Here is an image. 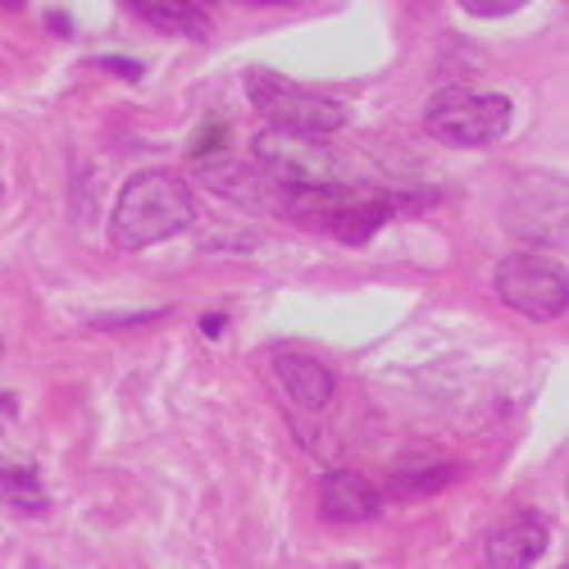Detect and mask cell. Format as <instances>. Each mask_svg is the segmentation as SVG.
Instances as JSON below:
<instances>
[{"mask_svg": "<svg viewBox=\"0 0 569 569\" xmlns=\"http://www.w3.org/2000/svg\"><path fill=\"white\" fill-rule=\"evenodd\" d=\"M197 223V197L169 169H141L123 182V197L110 219V237L119 251L156 247L164 237H178Z\"/></svg>", "mask_w": 569, "mask_h": 569, "instance_id": "1", "label": "cell"}, {"mask_svg": "<svg viewBox=\"0 0 569 569\" xmlns=\"http://www.w3.org/2000/svg\"><path fill=\"white\" fill-rule=\"evenodd\" d=\"M392 192H373V187H351V182H328V187H297V192H278V214L310 232H328L347 247H360L397 214Z\"/></svg>", "mask_w": 569, "mask_h": 569, "instance_id": "2", "label": "cell"}, {"mask_svg": "<svg viewBox=\"0 0 569 569\" xmlns=\"http://www.w3.org/2000/svg\"><path fill=\"white\" fill-rule=\"evenodd\" d=\"M247 97L251 106L278 128V132H297V137H328L347 123V106L319 91L297 87L292 78H282L273 69H251L247 73Z\"/></svg>", "mask_w": 569, "mask_h": 569, "instance_id": "3", "label": "cell"}, {"mask_svg": "<svg viewBox=\"0 0 569 569\" xmlns=\"http://www.w3.org/2000/svg\"><path fill=\"white\" fill-rule=\"evenodd\" d=\"M423 128L442 147H492L510 128V101L497 91H465V87H447L423 110Z\"/></svg>", "mask_w": 569, "mask_h": 569, "instance_id": "4", "label": "cell"}, {"mask_svg": "<svg viewBox=\"0 0 569 569\" xmlns=\"http://www.w3.org/2000/svg\"><path fill=\"white\" fill-rule=\"evenodd\" d=\"M497 297L529 319H560L569 306V273L560 260L519 251L497 264Z\"/></svg>", "mask_w": 569, "mask_h": 569, "instance_id": "5", "label": "cell"}, {"mask_svg": "<svg viewBox=\"0 0 569 569\" xmlns=\"http://www.w3.org/2000/svg\"><path fill=\"white\" fill-rule=\"evenodd\" d=\"M256 169L278 187V192H297V187H328L342 182L338 178V156L319 147L315 137H297V132H260L256 137Z\"/></svg>", "mask_w": 569, "mask_h": 569, "instance_id": "6", "label": "cell"}, {"mask_svg": "<svg viewBox=\"0 0 569 569\" xmlns=\"http://www.w3.org/2000/svg\"><path fill=\"white\" fill-rule=\"evenodd\" d=\"M547 542H551L547 519L533 515V510H525V515H510L506 525H497V529L488 533L483 556H488V565H497V569H525V565L542 560Z\"/></svg>", "mask_w": 569, "mask_h": 569, "instance_id": "7", "label": "cell"}, {"mask_svg": "<svg viewBox=\"0 0 569 569\" xmlns=\"http://www.w3.org/2000/svg\"><path fill=\"white\" fill-rule=\"evenodd\" d=\"M378 510H383V497L356 469H333L319 483V515L328 525H365Z\"/></svg>", "mask_w": 569, "mask_h": 569, "instance_id": "8", "label": "cell"}, {"mask_svg": "<svg viewBox=\"0 0 569 569\" xmlns=\"http://www.w3.org/2000/svg\"><path fill=\"white\" fill-rule=\"evenodd\" d=\"M201 178H206V187H214L219 197H228L237 206L278 210V187L256 164H242V160H232V156H206L201 160Z\"/></svg>", "mask_w": 569, "mask_h": 569, "instance_id": "9", "label": "cell"}, {"mask_svg": "<svg viewBox=\"0 0 569 569\" xmlns=\"http://www.w3.org/2000/svg\"><path fill=\"white\" fill-rule=\"evenodd\" d=\"M273 373L282 392H288L301 410H323L338 392V378L328 365H319L315 356H297V351H278L273 356Z\"/></svg>", "mask_w": 569, "mask_h": 569, "instance_id": "10", "label": "cell"}, {"mask_svg": "<svg viewBox=\"0 0 569 569\" xmlns=\"http://www.w3.org/2000/svg\"><path fill=\"white\" fill-rule=\"evenodd\" d=\"M128 10H132L137 19H147L151 28H160V32L197 37V41H206V37L214 32L210 14L197 10V6H173V0H128Z\"/></svg>", "mask_w": 569, "mask_h": 569, "instance_id": "11", "label": "cell"}, {"mask_svg": "<svg viewBox=\"0 0 569 569\" xmlns=\"http://www.w3.org/2000/svg\"><path fill=\"white\" fill-rule=\"evenodd\" d=\"M447 479H451V469L442 465V460H415V465H406L401 473H397V492L401 497H433L438 488H447Z\"/></svg>", "mask_w": 569, "mask_h": 569, "instance_id": "12", "label": "cell"}, {"mask_svg": "<svg viewBox=\"0 0 569 569\" xmlns=\"http://www.w3.org/2000/svg\"><path fill=\"white\" fill-rule=\"evenodd\" d=\"M0 492H6L10 501H19V506H28V510H37L41 506V488H37V473L28 469V465H0Z\"/></svg>", "mask_w": 569, "mask_h": 569, "instance_id": "13", "label": "cell"}, {"mask_svg": "<svg viewBox=\"0 0 569 569\" xmlns=\"http://www.w3.org/2000/svg\"><path fill=\"white\" fill-rule=\"evenodd\" d=\"M465 10L479 14V19H506L519 10V0H465Z\"/></svg>", "mask_w": 569, "mask_h": 569, "instance_id": "14", "label": "cell"}]
</instances>
